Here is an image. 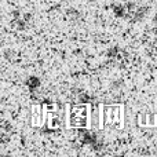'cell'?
Masks as SVG:
<instances>
[{
	"mask_svg": "<svg viewBox=\"0 0 157 157\" xmlns=\"http://www.w3.org/2000/svg\"><path fill=\"white\" fill-rule=\"evenodd\" d=\"M155 21L157 22V14H156V15H155Z\"/></svg>",
	"mask_w": 157,
	"mask_h": 157,
	"instance_id": "obj_2",
	"label": "cell"
},
{
	"mask_svg": "<svg viewBox=\"0 0 157 157\" xmlns=\"http://www.w3.org/2000/svg\"><path fill=\"white\" fill-rule=\"evenodd\" d=\"M26 86L29 87L32 91H35L36 88H39V87H40V80H39L37 77H35V76H30L26 80Z\"/></svg>",
	"mask_w": 157,
	"mask_h": 157,
	"instance_id": "obj_1",
	"label": "cell"
}]
</instances>
